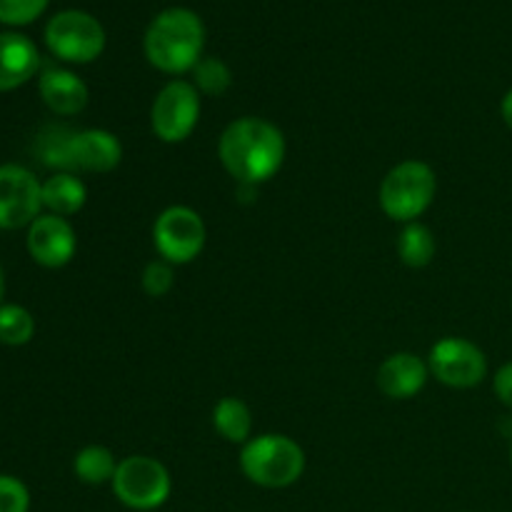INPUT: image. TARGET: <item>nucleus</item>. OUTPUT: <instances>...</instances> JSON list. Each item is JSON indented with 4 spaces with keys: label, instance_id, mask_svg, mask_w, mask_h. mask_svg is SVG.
<instances>
[{
    "label": "nucleus",
    "instance_id": "4",
    "mask_svg": "<svg viewBox=\"0 0 512 512\" xmlns=\"http://www.w3.org/2000/svg\"><path fill=\"white\" fill-rule=\"evenodd\" d=\"M238 460L245 478L265 490L290 488L305 473V450L283 433L255 435L243 445Z\"/></svg>",
    "mask_w": 512,
    "mask_h": 512
},
{
    "label": "nucleus",
    "instance_id": "23",
    "mask_svg": "<svg viewBox=\"0 0 512 512\" xmlns=\"http://www.w3.org/2000/svg\"><path fill=\"white\" fill-rule=\"evenodd\" d=\"M50 0H0V23L28 25L43 15Z\"/></svg>",
    "mask_w": 512,
    "mask_h": 512
},
{
    "label": "nucleus",
    "instance_id": "22",
    "mask_svg": "<svg viewBox=\"0 0 512 512\" xmlns=\"http://www.w3.org/2000/svg\"><path fill=\"white\" fill-rule=\"evenodd\" d=\"M140 285L150 298H165L175 288V265L163 258L150 260L140 275Z\"/></svg>",
    "mask_w": 512,
    "mask_h": 512
},
{
    "label": "nucleus",
    "instance_id": "26",
    "mask_svg": "<svg viewBox=\"0 0 512 512\" xmlns=\"http://www.w3.org/2000/svg\"><path fill=\"white\" fill-rule=\"evenodd\" d=\"M500 113H503L505 125H508V128L512 130V88L508 90V93H505L503 103H500Z\"/></svg>",
    "mask_w": 512,
    "mask_h": 512
},
{
    "label": "nucleus",
    "instance_id": "15",
    "mask_svg": "<svg viewBox=\"0 0 512 512\" xmlns=\"http://www.w3.org/2000/svg\"><path fill=\"white\" fill-rule=\"evenodd\" d=\"M40 70V53L28 35L0 33V93L20 88Z\"/></svg>",
    "mask_w": 512,
    "mask_h": 512
},
{
    "label": "nucleus",
    "instance_id": "25",
    "mask_svg": "<svg viewBox=\"0 0 512 512\" xmlns=\"http://www.w3.org/2000/svg\"><path fill=\"white\" fill-rule=\"evenodd\" d=\"M493 390H495V395H498L500 403H503L505 408L512 410V363H505L503 368L495 373Z\"/></svg>",
    "mask_w": 512,
    "mask_h": 512
},
{
    "label": "nucleus",
    "instance_id": "27",
    "mask_svg": "<svg viewBox=\"0 0 512 512\" xmlns=\"http://www.w3.org/2000/svg\"><path fill=\"white\" fill-rule=\"evenodd\" d=\"M3 295H5V275H3V268H0V305H3Z\"/></svg>",
    "mask_w": 512,
    "mask_h": 512
},
{
    "label": "nucleus",
    "instance_id": "14",
    "mask_svg": "<svg viewBox=\"0 0 512 512\" xmlns=\"http://www.w3.org/2000/svg\"><path fill=\"white\" fill-rule=\"evenodd\" d=\"M38 93L43 103L48 105V110H53L55 115H65V118L83 113L90 100V90L85 80L75 75L73 70L55 68V65L40 70Z\"/></svg>",
    "mask_w": 512,
    "mask_h": 512
},
{
    "label": "nucleus",
    "instance_id": "12",
    "mask_svg": "<svg viewBox=\"0 0 512 512\" xmlns=\"http://www.w3.org/2000/svg\"><path fill=\"white\" fill-rule=\"evenodd\" d=\"M25 245H28V253L35 263L48 270H55L65 268L75 258L78 235H75V228L68 223V218L43 213L28 228Z\"/></svg>",
    "mask_w": 512,
    "mask_h": 512
},
{
    "label": "nucleus",
    "instance_id": "13",
    "mask_svg": "<svg viewBox=\"0 0 512 512\" xmlns=\"http://www.w3.org/2000/svg\"><path fill=\"white\" fill-rule=\"evenodd\" d=\"M430 378L428 360L420 355L400 350V353L388 355L380 363L378 375H375V385L380 393L390 400H410L425 388Z\"/></svg>",
    "mask_w": 512,
    "mask_h": 512
},
{
    "label": "nucleus",
    "instance_id": "17",
    "mask_svg": "<svg viewBox=\"0 0 512 512\" xmlns=\"http://www.w3.org/2000/svg\"><path fill=\"white\" fill-rule=\"evenodd\" d=\"M213 428L228 443L245 445L253 438V410L243 398H220L213 408Z\"/></svg>",
    "mask_w": 512,
    "mask_h": 512
},
{
    "label": "nucleus",
    "instance_id": "1",
    "mask_svg": "<svg viewBox=\"0 0 512 512\" xmlns=\"http://www.w3.org/2000/svg\"><path fill=\"white\" fill-rule=\"evenodd\" d=\"M288 155L283 130L258 115H243L225 125L218 140V158L225 173L240 185L255 188L280 173Z\"/></svg>",
    "mask_w": 512,
    "mask_h": 512
},
{
    "label": "nucleus",
    "instance_id": "20",
    "mask_svg": "<svg viewBox=\"0 0 512 512\" xmlns=\"http://www.w3.org/2000/svg\"><path fill=\"white\" fill-rule=\"evenodd\" d=\"M35 335V318L23 305H0V343L10 348L28 345Z\"/></svg>",
    "mask_w": 512,
    "mask_h": 512
},
{
    "label": "nucleus",
    "instance_id": "3",
    "mask_svg": "<svg viewBox=\"0 0 512 512\" xmlns=\"http://www.w3.org/2000/svg\"><path fill=\"white\" fill-rule=\"evenodd\" d=\"M38 155L58 173H110L123 160V143L105 128H53L40 138Z\"/></svg>",
    "mask_w": 512,
    "mask_h": 512
},
{
    "label": "nucleus",
    "instance_id": "28",
    "mask_svg": "<svg viewBox=\"0 0 512 512\" xmlns=\"http://www.w3.org/2000/svg\"><path fill=\"white\" fill-rule=\"evenodd\" d=\"M510 463H512V445H510Z\"/></svg>",
    "mask_w": 512,
    "mask_h": 512
},
{
    "label": "nucleus",
    "instance_id": "19",
    "mask_svg": "<svg viewBox=\"0 0 512 512\" xmlns=\"http://www.w3.org/2000/svg\"><path fill=\"white\" fill-rule=\"evenodd\" d=\"M120 460L105 445H85L73 458V473L85 485H105L113 483V475L118 470Z\"/></svg>",
    "mask_w": 512,
    "mask_h": 512
},
{
    "label": "nucleus",
    "instance_id": "21",
    "mask_svg": "<svg viewBox=\"0 0 512 512\" xmlns=\"http://www.w3.org/2000/svg\"><path fill=\"white\" fill-rule=\"evenodd\" d=\"M190 73H193L190 83L195 85V90L200 95H210V98L225 95L230 90V85H233V70L220 58H200L198 65Z\"/></svg>",
    "mask_w": 512,
    "mask_h": 512
},
{
    "label": "nucleus",
    "instance_id": "8",
    "mask_svg": "<svg viewBox=\"0 0 512 512\" xmlns=\"http://www.w3.org/2000/svg\"><path fill=\"white\" fill-rule=\"evenodd\" d=\"M200 120V93L190 80H170L150 105V130L160 143L178 145L193 135Z\"/></svg>",
    "mask_w": 512,
    "mask_h": 512
},
{
    "label": "nucleus",
    "instance_id": "18",
    "mask_svg": "<svg viewBox=\"0 0 512 512\" xmlns=\"http://www.w3.org/2000/svg\"><path fill=\"white\" fill-rule=\"evenodd\" d=\"M435 253H438V240L435 233L420 220L405 223L398 235V258L400 263L408 268H428L433 263Z\"/></svg>",
    "mask_w": 512,
    "mask_h": 512
},
{
    "label": "nucleus",
    "instance_id": "24",
    "mask_svg": "<svg viewBox=\"0 0 512 512\" xmlns=\"http://www.w3.org/2000/svg\"><path fill=\"white\" fill-rule=\"evenodd\" d=\"M30 493L23 480L0 475V512H28Z\"/></svg>",
    "mask_w": 512,
    "mask_h": 512
},
{
    "label": "nucleus",
    "instance_id": "16",
    "mask_svg": "<svg viewBox=\"0 0 512 512\" xmlns=\"http://www.w3.org/2000/svg\"><path fill=\"white\" fill-rule=\"evenodd\" d=\"M88 203V188L78 173H53L48 180H43V208L48 213L70 218L80 213Z\"/></svg>",
    "mask_w": 512,
    "mask_h": 512
},
{
    "label": "nucleus",
    "instance_id": "2",
    "mask_svg": "<svg viewBox=\"0 0 512 512\" xmlns=\"http://www.w3.org/2000/svg\"><path fill=\"white\" fill-rule=\"evenodd\" d=\"M145 58L155 70L183 75L198 65L205 48V25L188 8H168L150 20L145 30Z\"/></svg>",
    "mask_w": 512,
    "mask_h": 512
},
{
    "label": "nucleus",
    "instance_id": "7",
    "mask_svg": "<svg viewBox=\"0 0 512 512\" xmlns=\"http://www.w3.org/2000/svg\"><path fill=\"white\" fill-rule=\"evenodd\" d=\"M45 45L65 63H93L105 50V28L85 10H60L45 25Z\"/></svg>",
    "mask_w": 512,
    "mask_h": 512
},
{
    "label": "nucleus",
    "instance_id": "5",
    "mask_svg": "<svg viewBox=\"0 0 512 512\" xmlns=\"http://www.w3.org/2000/svg\"><path fill=\"white\" fill-rule=\"evenodd\" d=\"M438 195V175L425 160H403L393 165L380 180V210L395 223L418 220Z\"/></svg>",
    "mask_w": 512,
    "mask_h": 512
},
{
    "label": "nucleus",
    "instance_id": "9",
    "mask_svg": "<svg viewBox=\"0 0 512 512\" xmlns=\"http://www.w3.org/2000/svg\"><path fill=\"white\" fill-rule=\"evenodd\" d=\"M208 228L198 210L188 205H170L155 218L153 245L163 260L173 265H188L203 253Z\"/></svg>",
    "mask_w": 512,
    "mask_h": 512
},
{
    "label": "nucleus",
    "instance_id": "6",
    "mask_svg": "<svg viewBox=\"0 0 512 512\" xmlns=\"http://www.w3.org/2000/svg\"><path fill=\"white\" fill-rule=\"evenodd\" d=\"M110 488L125 508L150 512L168 503L170 493H173V478L158 458L128 455L118 463Z\"/></svg>",
    "mask_w": 512,
    "mask_h": 512
},
{
    "label": "nucleus",
    "instance_id": "10",
    "mask_svg": "<svg viewBox=\"0 0 512 512\" xmlns=\"http://www.w3.org/2000/svg\"><path fill=\"white\" fill-rule=\"evenodd\" d=\"M428 368L438 383L455 390H468L488 378V358L468 338L445 335L430 348Z\"/></svg>",
    "mask_w": 512,
    "mask_h": 512
},
{
    "label": "nucleus",
    "instance_id": "11",
    "mask_svg": "<svg viewBox=\"0 0 512 512\" xmlns=\"http://www.w3.org/2000/svg\"><path fill=\"white\" fill-rule=\"evenodd\" d=\"M43 210V183L28 168L0 165V230L30 228Z\"/></svg>",
    "mask_w": 512,
    "mask_h": 512
}]
</instances>
